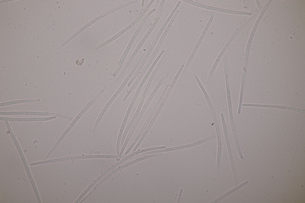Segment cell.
I'll list each match as a JSON object with an SVG mask.
<instances>
[{"label": "cell", "mask_w": 305, "mask_h": 203, "mask_svg": "<svg viewBox=\"0 0 305 203\" xmlns=\"http://www.w3.org/2000/svg\"><path fill=\"white\" fill-rule=\"evenodd\" d=\"M123 163L121 160L116 163L112 166L109 167L105 171L103 172L96 179H95L83 192L79 196L77 199L75 201L74 203H78L81 200L82 198L86 195L87 193L96 184L101 178L105 175L108 173H109L111 171L115 168L117 166Z\"/></svg>", "instance_id": "obj_3"}, {"label": "cell", "mask_w": 305, "mask_h": 203, "mask_svg": "<svg viewBox=\"0 0 305 203\" xmlns=\"http://www.w3.org/2000/svg\"><path fill=\"white\" fill-rule=\"evenodd\" d=\"M150 43L148 44L147 46H146V47L144 49L143 52H142L141 54L140 55V56L139 58L138 59L137 61L136 62L135 65H134L131 71H130L129 74L127 76V77L126 78L124 81L121 84V85L120 86V87L116 91V92H115V93H116V94H117L118 95L121 92V91L125 87V86L126 85L129 81V80L130 79V78L132 77L133 74H134V73L135 71L137 68L140 62L141 61L143 57L145 55L146 52L147 50V49H148L149 47H150Z\"/></svg>", "instance_id": "obj_4"}, {"label": "cell", "mask_w": 305, "mask_h": 203, "mask_svg": "<svg viewBox=\"0 0 305 203\" xmlns=\"http://www.w3.org/2000/svg\"><path fill=\"white\" fill-rule=\"evenodd\" d=\"M165 51V50H163L159 54L158 57L155 59V60L154 61V62H153V63L151 65L150 68L148 70V71L147 72L146 75L144 77L143 79L142 80L140 84V85H141L142 86L144 85V83L145 82L147 78L150 75L152 71L154 68V67H155V65L156 64L158 61L161 58V57L162 56V55L164 53V52Z\"/></svg>", "instance_id": "obj_20"}, {"label": "cell", "mask_w": 305, "mask_h": 203, "mask_svg": "<svg viewBox=\"0 0 305 203\" xmlns=\"http://www.w3.org/2000/svg\"><path fill=\"white\" fill-rule=\"evenodd\" d=\"M156 10L155 8H153L144 17V18L142 19L139 24V26L137 27L136 30L134 32L126 48L129 49H130L132 46L136 38L138 36L139 32L140 31L142 27L143 26L144 24L146 21V20L148 18V17L150 16Z\"/></svg>", "instance_id": "obj_8"}, {"label": "cell", "mask_w": 305, "mask_h": 203, "mask_svg": "<svg viewBox=\"0 0 305 203\" xmlns=\"http://www.w3.org/2000/svg\"><path fill=\"white\" fill-rule=\"evenodd\" d=\"M40 101V99H30V100H23L11 101L5 103H0V106L7 105L15 104L20 103H21L30 102H35Z\"/></svg>", "instance_id": "obj_24"}, {"label": "cell", "mask_w": 305, "mask_h": 203, "mask_svg": "<svg viewBox=\"0 0 305 203\" xmlns=\"http://www.w3.org/2000/svg\"><path fill=\"white\" fill-rule=\"evenodd\" d=\"M183 190L182 189H181L180 190L176 202L177 203H179L180 202Z\"/></svg>", "instance_id": "obj_25"}, {"label": "cell", "mask_w": 305, "mask_h": 203, "mask_svg": "<svg viewBox=\"0 0 305 203\" xmlns=\"http://www.w3.org/2000/svg\"><path fill=\"white\" fill-rule=\"evenodd\" d=\"M1 115H35L56 116L59 117L64 118L67 119L71 120L72 118L65 115L60 114L50 113L38 112H1Z\"/></svg>", "instance_id": "obj_5"}, {"label": "cell", "mask_w": 305, "mask_h": 203, "mask_svg": "<svg viewBox=\"0 0 305 203\" xmlns=\"http://www.w3.org/2000/svg\"><path fill=\"white\" fill-rule=\"evenodd\" d=\"M166 147L165 146H161L156 147H154L152 148H150L145 149H142L141 150H139L135 152H133V153L130 154L127 156L125 157L124 158L122 159L125 162L127 160L134 156L137 155L139 154H141V153L145 152H146L150 151L158 150L164 149H165Z\"/></svg>", "instance_id": "obj_19"}, {"label": "cell", "mask_w": 305, "mask_h": 203, "mask_svg": "<svg viewBox=\"0 0 305 203\" xmlns=\"http://www.w3.org/2000/svg\"><path fill=\"white\" fill-rule=\"evenodd\" d=\"M130 49L126 48L120 60L118 65L113 74V77H115L116 76L118 72L121 68L123 63L126 57L127 56Z\"/></svg>", "instance_id": "obj_21"}, {"label": "cell", "mask_w": 305, "mask_h": 203, "mask_svg": "<svg viewBox=\"0 0 305 203\" xmlns=\"http://www.w3.org/2000/svg\"><path fill=\"white\" fill-rule=\"evenodd\" d=\"M155 1V0H150L136 18L129 24L119 32L121 36L132 27L141 19Z\"/></svg>", "instance_id": "obj_12"}, {"label": "cell", "mask_w": 305, "mask_h": 203, "mask_svg": "<svg viewBox=\"0 0 305 203\" xmlns=\"http://www.w3.org/2000/svg\"><path fill=\"white\" fill-rule=\"evenodd\" d=\"M143 86L140 84L139 85L135 92V93L133 97V98L129 106V107L127 111V112L129 113H130V112L132 110L133 107L135 102V101H136V100L137 98V97Z\"/></svg>", "instance_id": "obj_23"}, {"label": "cell", "mask_w": 305, "mask_h": 203, "mask_svg": "<svg viewBox=\"0 0 305 203\" xmlns=\"http://www.w3.org/2000/svg\"><path fill=\"white\" fill-rule=\"evenodd\" d=\"M164 105L160 104L159 107L158 108L157 110L156 111L155 114L154 115L152 118V119L150 122L149 123L148 127H147L145 130L144 132V133L143 134L141 138L140 139L139 141L138 142L134 148L133 152H134L135 151L138 147L139 146L141 143L142 142V141L147 135V134L149 132L150 129L152 127L154 122L155 121L159 115L162 109L163 108Z\"/></svg>", "instance_id": "obj_10"}, {"label": "cell", "mask_w": 305, "mask_h": 203, "mask_svg": "<svg viewBox=\"0 0 305 203\" xmlns=\"http://www.w3.org/2000/svg\"><path fill=\"white\" fill-rule=\"evenodd\" d=\"M96 99L95 97H93L92 99L86 104V105L80 111L77 115L76 117L70 125L67 127V129L63 132L61 136L59 139V140L61 141L67 135L71 129L75 124L80 118L83 113L88 110V109L92 105V104L96 101Z\"/></svg>", "instance_id": "obj_6"}, {"label": "cell", "mask_w": 305, "mask_h": 203, "mask_svg": "<svg viewBox=\"0 0 305 203\" xmlns=\"http://www.w3.org/2000/svg\"><path fill=\"white\" fill-rule=\"evenodd\" d=\"M121 9V7L120 6H118L104 13L99 16H98L95 18L83 27H81L80 29H79L77 31H76L74 33L71 37L69 38V40H71L75 36H76L77 34L80 33L82 31H83L84 29L90 26L92 24L98 20L100 19L101 18L103 17L106 16V15L113 12L117 10H119Z\"/></svg>", "instance_id": "obj_7"}, {"label": "cell", "mask_w": 305, "mask_h": 203, "mask_svg": "<svg viewBox=\"0 0 305 203\" xmlns=\"http://www.w3.org/2000/svg\"><path fill=\"white\" fill-rule=\"evenodd\" d=\"M177 8L176 7H174L167 19L164 22L162 26L158 31L149 49L152 50L153 49L158 40L159 38L162 33L163 32L166 27L168 25L169 22L177 10Z\"/></svg>", "instance_id": "obj_11"}, {"label": "cell", "mask_w": 305, "mask_h": 203, "mask_svg": "<svg viewBox=\"0 0 305 203\" xmlns=\"http://www.w3.org/2000/svg\"><path fill=\"white\" fill-rule=\"evenodd\" d=\"M130 113L127 112L125 115V116L124 118L122 124L121 125L120 131L119 133V134L117 140L116 145V153L118 155H119V149L120 141L121 140L122 133L124 129L125 128L127 120L129 116Z\"/></svg>", "instance_id": "obj_17"}, {"label": "cell", "mask_w": 305, "mask_h": 203, "mask_svg": "<svg viewBox=\"0 0 305 203\" xmlns=\"http://www.w3.org/2000/svg\"><path fill=\"white\" fill-rule=\"evenodd\" d=\"M186 148H188V144L179 146L175 147L167 148L166 149H162L160 150L153 151H150L149 152H148L144 153H143L141 154V155H144L148 154L172 151L183 149H185Z\"/></svg>", "instance_id": "obj_18"}, {"label": "cell", "mask_w": 305, "mask_h": 203, "mask_svg": "<svg viewBox=\"0 0 305 203\" xmlns=\"http://www.w3.org/2000/svg\"><path fill=\"white\" fill-rule=\"evenodd\" d=\"M184 65L183 64H182L180 66V67L179 68L178 71H177L176 74L173 80H172V82L170 85V86L169 87L165 95L161 102V104L163 105H164L169 95L170 94L172 90V89L173 87H174L175 84L177 81L178 78L179 77L184 67Z\"/></svg>", "instance_id": "obj_15"}, {"label": "cell", "mask_w": 305, "mask_h": 203, "mask_svg": "<svg viewBox=\"0 0 305 203\" xmlns=\"http://www.w3.org/2000/svg\"><path fill=\"white\" fill-rule=\"evenodd\" d=\"M120 157V156L119 155H94L71 156L63 158V161H64L83 159L95 158H116Z\"/></svg>", "instance_id": "obj_14"}, {"label": "cell", "mask_w": 305, "mask_h": 203, "mask_svg": "<svg viewBox=\"0 0 305 203\" xmlns=\"http://www.w3.org/2000/svg\"><path fill=\"white\" fill-rule=\"evenodd\" d=\"M213 18L211 17H210L209 21H208L207 24L206 25L200 37L198 40L196 44L192 53L191 54L190 57L191 58H193L196 52L198 49V48L203 39L206 33L208 28L210 24H211V22L213 20Z\"/></svg>", "instance_id": "obj_16"}, {"label": "cell", "mask_w": 305, "mask_h": 203, "mask_svg": "<svg viewBox=\"0 0 305 203\" xmlns=\"http://www.w3.org/2000/svg\"><path fill=\"white\" fill-rule=\"evenodd\" d=\"M169 84L166 85V86L165 87V88L161 96H160V98H159L157 102L155 104V106H154V107H153V109L152 110L151 112L150 113V114L149 115L148 118H147L146 121L144 123V124L143 125L139 133L138 134V135H137V136H136L134 140L132 142V144L128 148L127 150L126 151V152H125V154H127L133 148V147L134 146L138 140L140 138L141 136L143 134V133L145 129H146V127H147V125L149 124L150 121L151 120L152 117V116L154 115L155 112L156 111L157 109L158 108V106L160 105L161 102L162 101L165 95V94L169 87Z\"/></svg>", "instance_id": "obj_2"}, {"label": "cell", "mask_w": 305, "mask_h": 203, "mask_svg": "<svg viewBox=\"0 0 305 203\" xmlns=\"http://www.w3.org/2000/svg\"><path fill=\"white\" fill-rule=\"evenodd\" d=\"M56 118V116L45 118H13L0 117V121H44L49 120Z\"/></svg>", "instance_id": "obj_9"}, {"label": "cell", "mask_w": 305, "mask_h": 203, "mask_svg": "<svg viewBox=\"0 0 305 203\" xmlns=\"http://www.w3.org/2000/svg\"><path fill=\"white\" fill-rule=\"evenodd\" d=\"M196 82L205 96L209 107L210 112L214 124L217 137L218 150H221L222 141L220 132L218 122L213 107L209 98V96L200 80L198 79L197 80Z\"/></svg>", "instance_id": "obj_1"}, {"label": "cell", "mask_w": 305, "mask_h": 203, "mask_svg": "<svg viewBox=\"0 0 305 203\" xmlns=\"http://www.w3.org/2000/svg\"><path fill=\"white\" fill-rule=\"evenodd\" d=\"M162 10H158L157 13L156 18L152 24L151 26L149 29L144 36L142 38L137 47L140 49L146 41L148 38L151 34V32L158 22L161 16Z\"/></svg>", "instance_id": "obj_13"}, {"label": "cell", "mask_w": 305, "mask_h": 203, "mask_svg": "<svg viewBox=\"0 0 305 203\" xmlns=\"http://www.w3.org/2000/svg\"><path fill=\"white\" fill-rule=\"evenodd\" d=\"M245 182L240 184V185L236 187H235L234 188L231 189L227 191V192L225 193L222 195L219 196L216 199L210 202V203H216L217 202H218L220 200L222 199L227 196L231 194L233 192L235 191H236V190H238V189L242 187L243 185H245Z\"/></svg>", "instance_id": "obj_22"}]
</instances>
